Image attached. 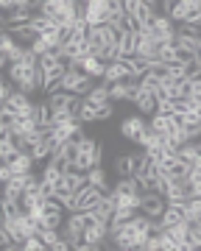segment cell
<instances>
[{
    "label": "cell",
    "mask_w": 201,
    "mask_h": 251,
    "mask_svg": "<svg viewBox=\"0 0 201 251\" xmlns=\"http://www.w3.org/2000/svg\"><path fill=\"white\" fill-rule=\"evenodd\" d=\"M159 45L154 36H148L146 31H137V56L143 59H159Z\"/></svg>",
    "instance_id": "6"
},
{
    "label": "cell",
    "mask_w": 201,
    "mask_h": 251,
    "mask_svg": "<svg viewBox=\"0 0 201 251\" xmlns=\"http://www.w3.org/2000/svg\"><path fill=\"white\" fill-rule=\"evenodd\" d=\"M92 212H95V218H98L100 224H109L112 221V212H115V196H103L100 198V204L95 206V209H92Z\"/></svg>",
    "instance_id": "14"
},
{
    "label": "cell",
    "mask_w": 201,
    "mask_h": 251,
    "mask_svg": "<svg viewBox=\"0 0 201 251\" xmlns=\"http://www.w3.org/2000/svg\"><path fill=\"white\" fill-rule=\"evenodd\" d=\"M14 87H17V84H14V81L9 78V75H3V81H0V100H3V103H6V100L11 98V95H14Z\"/></svg>",
    "instance_id": "25"
},
{
    "label": "cell",
    "mask_w": 201,
    "mask_h": 251,
    "mask_svg": "<svg viewBox=\"0 0 201 251\" xmlns=\"http://www.w3.org/2000/svg\"><path fill=\"white\" fill-rule=\"evenodd\" d=\"M73 193H75V190L70 187V184H67V179H64V176H62L59 181H56V196L62 198V201H64V198H70Z\"/></svg>",
    "instance_id": "29"
},
{
    "label": "cell",
    "mask_w": 201,
    "mask_h": 251,
    "mask_svg": "<svg viewBox=\"0 0 201 251\" xmlns=\"http://www.w3.org/2000/svg\"><path fill=\"white\" fill-rule=\"evenodd\" d=\"M143 251H162V240H159V234H148V240H146V249Z\"/></svg>",
    "instance_id": "31"
},
{
    "label": "cell",
    "mask_w": 201,
    "mask_h": 251,
    "mask_svg": "<svg viewBox=\"0 0 201 251\" xmlns=\"http://www.w3.org/2000/svg\"><path fill=\"white\" fill-rule=\"evenodd\" d=\"M64 206H67V212H78V193H73L70 198H64Z\"/></svg>",
    "instance_id": "34"
},
{
    "label": "cell",
    "mask_w": 201,
    "mask_h": 251,
    "mask_svg": "<svg viewBox=\"0 0 201 251\" xmlns=\"http://www.w3.org/2000/svg\"><path fill=\"white\" fill-rule=\"evenodd\" d=\"M39 224H42V229H62V226H64V215H45Z\"/></svg>",
    "instance_id": "28"
},
{
    "label": "cell",
    "mask_w": 201,
    "mask_h": 251,
    "mask_svg": "<svg viewBox=\"0 0 201 251\" xmlns=\"http://www.w3.org/2000/svg\"><path fill=\"white\" fill-rule=\"evenodd\" d=\"M146 128H151V120L146 115H131L126 120H120V137H126L128 143H137V137Z\"/></svg>",
    "instance_id": "2"
},
{
    "label": "cell",
    "mask_w": 201,
    "mask_h": 251,
    "mask_svg": "<svg viewBox=\"0 0 201 251\" xmlns=\"http://www.w3.org/2000/svg\"><path fill=\"white\" fill-rule=\"evenodd\" d=\"M100 198H103V193H100L98 187H92V184L78 190V212H92V209L100 204Z\"/></svg>",
    "instance_id": "7"
},
{
    "label": "cell",
    "mask_w": 201,
    "mask_h": 251,
    "mask_svg": "<svg viewBox=\"0 0 201 251\" xmlns=\"http://www.w3.org/2000/svg\"><path fill=\"white\" fill-rule=\"evenodd\" d=\"M140 87H143L146 92H156L159 87H162V78H156L154 73H146V75L140 78Z\"/></svg>",
    "instance_id": "24"
},
{
    "label": "cell",
    "mask_w": 201,
    "mask_h": 251,
    "mask_svg": "<svg viewBox=\"0 0 201 251\" xmlns=\"http://www.w3.org/2000/svg\"><path fill=\"white\" fill-rule=\"evenodd\" d=\"M6 106H11L20 117H34V106H37V103L31 100V95H28V92L17 90L9 100H6Z\"/></svg>",
    "instance_id": "5"
},
{
    "label": "cell",
    "mask_w": 201,
    "mask_h": 251,
    "mask_svg": "<svg viewBox=\"0 0 201 251\" xmlns=\"http://www.w3.org/2000/svg\"><path fill=\"white\" fill-rule=\"evenodd\" d=\"M73 140H78V151H81V156H92V153L100 151V143L98 140H92V137H73Z\"/></svg>",
    "instance_id": "20"
},
{
    "label": "cell",
    "mask_w": 201,
    "mask_h": 251,
    "mask_svg": "<svg viewBox=\"0 0 201 251\" xmlns=\"http://www.w3.org/2000/svg\"><path fill=\"white\" fill-rule=\"evenodd\" d=\"M28 48H31V50H34L37 56H45V53H50V50H53V48H50V45L45 42V36H42V34H39V36H37V39H34V42H31Z\"/></svg>",
    "instance_id": "27"
},
{
    "label": "cell",
    "mask_w": 201,
    "mask_h": 251,
    "mask_svg": "<svg viewBox=\"0 0 201 251\" xmlns=\"http://www.w3.org/2000/svg\"><path fill=\"white\" fill-rule=\"evenodd\" d=\"M56 153H62L67 162H73V165H75V162H78V156H81V151H78V140H67V143H64Z\"/></svg>",
    "instance_id": "21"
},
{
    "label": "cell",
    "mask_w": 201,
    "mask_h": 251,
    "mask_svg": "<svg viewBox=\"0 0 201 251\" xmlns=\"http://www.w3.org/2000/svg\"><path fill=\"white\" fill-rule=\"evenodd\" d=\"M87 179H90L92 187H98L103 196H109L112 187H109V179H106V171H103V165H95V168H90L87 171Z\"/></svg>",
    "instance_id": "9"
},
{
    "label": "cell",
    "mask_w": 201,
    "mask_h": 251,
    "mask_svg": "<svg viewBox=\"0 0 201 251\" xmlns=\"http://www.w3.org/2000/svg\"><path fill=\"white\" fill-rule=\"evenodd\" d=\"M184 3H187L193 11H201V0H184Z\"/></svg>",
    "instance_id": "35"
},
{
    "label": "cell",
    "mask_w": 201,
    "mask_h": 251,
    "mask_svg": "<svg viewBox=\"0 0 201 251\" xmlns=\"http://www.w3.org/2000/svg\"><path fill=\"white\" fill-rule=\"evenodd\" d=\"M165 206H168V201H165V196H159V193H143V206H140V212L148 218H162Z\"/></svg>",
    "instance_id": "4"
},
{
    "label": "cell",
    "mask_w": 201,
    "mask_h": 251,
    "mask_svg": "<svg viewBox=\"0 0 201 251\" xmlns=\"http://www.w3.org/2000/svg\"><path fill=\"white\" fill-rule=\"evenodd\" d=\"M128 98V81H115L109 84V100L112 103H120V100Z\"/></svg>",
    "instance_id": "19"
},
{
    "label": "cell",
    "mask_w": 201,
    "mask_h": 251,
    "mask_svg": "<svg viewBox=\"0 0 201 251\" xmlns=\"http://www.w3.org/2000/svg\"><path fill=\"white\" fill-rule=\"evenodd\" d=\"M14 48V36H11V31H3V36H0V56H6Z\"/></svg>",
    "instance_id": "30"
},
{
    "label": "cell",
    "mask_w": 201,
    "mask_h": 251,
    "mask_svg": "<svg viewBox=\"0 0 201 251\" xmlns=\"http://www.w3.org/2000/svg\"><path fill=\"white\" fill-rule=\"evenodd\" d=\"M115 173L118 176H134V168H131V153H120L115 159Z\"/></svg>",
    "instance_id": "23"
},
{
    "label": "cell",
    "mask_w": 201,
    "mask_h": 251,
    "mask_svg": "<svg viewBox=\"0 0 201 251\" xmlns=\"http://www.w3.org/2000/svg\"><path fill=\"white\" fill-rule=\"evenodd\" d=\"M48 246H45V240L39 237V234H34V237H25L23 240V251H45Z\"/></svg>",
    "instance_id": "26"
},
{
    "label": "cell",
    "mask_w": 201,
    "mask_h": 251,
    "mask_svg": "<svg viewBox=\"0 0 201 251\" xmlns=\"http://www.w3.org/2000/svg\"><path fill=\"white\" fill-rule=\"evenodd\" d=\"M87 100H90V103H95V106H103V103H109V84H106V81L95 84V87L90 90V95H87Z\"/></svg>",
    "instance_id": "16"
},
{
    "label": "cell",
    "mask_w": 201,
    "mask_h": 251,
    "mask_svg": "<svg viewBox=\"0 0 201 251\" xmlns=\"http://www.w3.org/2000/svg\"><path fill=\"white\" fill-rule=\"evenodd\" d=\"M25 193V173H14L6 184H3V196L6 198H20Z\"/></svg>",
    "instance_id": "12"
},
{
    "label": "cell",
    "mask_w": 201,
    "mask_h": 251,
    "mask_svg": "<svg viewBox=\"0 0 201 251\" xmlns=\"http://www.w3.org/2000/svg\"><path fill=\"white\" fill-rule=\"evenodd\" d=\"M48 103L53 106V112H70V115H78V109H81L84 98L81 95H73V92H53V95H48Z\"/></svg>",
    "instance_id": "1"
},
{
    "label": "cell",
    "mask_w": 201,
    "mask_h": 251,
    "mask_svg": "<svg viewBox=\"0 0 201 251\" xmlns=\"http://www.w3.org/2000/svg\"><path fill=\"white\" fill-rule=\"evenodd\" d=\"M137 9H140V0H123V11H126V14H131V17H134V14H137Z\"/></svg>",
    "instance_id": "33"
},
{
    "label": "cell",
    "mask_w": 201,
    "mask_h": 251,
    "mask_svg": "<svg viewBox=\"0 0 201 251\" xmlns=\"http://www.w3.org/2000/svg\"><path fill=\"white\" fill-rule=\"evenodd\" d=\"M115 115V103H103V106H98V120H109V117Z\"/></svg>",
    "instance_id": "32"
},
{
    "label": "cell",
    "mask_w": 201,
    "mask_h": 251,
    "mask_svg": "<svg viewBox=\"0 0 201 251\" xmlns=\"http://www.w3.org/2000/svg\"><path fill=\"white\" fill-rule=\"evenodd\" d=\"M134 106H137L140 115L151 117V115H156V109H159V100H156L154 92H146V90H143V95H140V98L134 100Z\"/></svg>",
    "instance_id": "11"
},
{
    "label": "cell",
    "mask_w": 201,
    "mask_h": 251,
    "mask_svg": "<svg viewBox=\"0 0 201 251\" xmlns=\"http://www.w3.org/2000/svg\"><path fill=\"white\" fill-rule=\"evenodd\" d=\"M190 14H193L190 6H187L184 0H176L174 9H171V14H168V17H171V20L176 23V25H179V23H187V20H190Z\"/></svg>",
    "instance_id": "17"
},
{
    "label": "cell",
    "mask_w": 201,
    "mask_h": 251,
    "mask_svg": "<svg viewBox=\"0 0 201 251\" xmlns=\"http://www.w3.org/2000/svg\"><path fill=\"white\" fill-rule=\"evenodd\" d=\"M78 117H81V123H98V106L84 98L81 109H78Z\"/></svg>",
    "instance_id": "22"
},
{
    "label": "cell",
    "mask_w": 201,
    "mask_h": 251,
    "mask_svg": "<svg viewBox=\"0 0 201 251\" xmlns=\"http://www.w3.org/2000/svg\"><path fill=\"white\" fill-rule=\"evenodd\" d=\"M106 84H115V81H131V59H115V62H106V73L103 78Z\"/></svg>",
    "instance_id": "3"
},
{
    "label": "cell",
    "mask_w": 201,
    "mask_h": 251,
    "mask_svg": "<svg viewBox=\"0 0 201 251\" xmlns=\"http://www.w3.org/2000/svg\"><path fill=\"white\" fill-rule=\"evenodd\" d=\"M148 120H151V128H154V131H159V134H171V131L176 128L174 115H162V112H156V115H151Z\"/></svg>",
    "instance_id": "13"
},
{
    "label": "cell",
    "mask_w": 201,
    "mask_h": 251,
    "mask_svg": "<svg viewBox=\"0 0 201 251\" xmlns=\"http://www.w3.org/2000/svg\"><path fill=\"white\" fill-rule=\"evenodd\" d=\"M34 165H37V162L31 159V153H28V151H17L9 159V168L14 173H31V171H34Z\"/></svg>",
    "instance_id": "10"
},
{
    "label": "cell",
    "mask_w": 201,
    "mask_h": 251,
    "mask_svg": "<svg viewBox=\"0 0 201 251\" xmlns=\"http://www.w3.org/2000/svg\"><path fill=\"white\" fill-rule=\"evenodd\" d=\"M11 36L20 39L23 45H31V42L39 36V28L34 25V23H28V25H17V28H11Z\"/></svg>",
    "instance_id": "15"
},
{
    "label": "cell",
    "mask_w": 201,
    "mask_h": 251,
    "mask_svg": "<svg viewBox=\"0 0 201 251\" xmlns=\"http://www.w3.org/2000/svg\"><path fill=\"white\" fill-rule=\"evenodd\" d=\"M81 70L87 73V75H90V78H103V73H106V62H103V59H100V56H87V59H81Z\"/></svg>",
    "instance_id": "8"
},
{
    "label": "cell",
    "mask_w": 201,
    "mask_h": 251,
    "mask_svg": "<svg viewBox=\"0 0 201 251\" xmlns=\"http://www.w3.org/2000/svg\"><path fill=\"white\" fill-rule=\"evenodd\" d=\"M28 153H31V159L37 162V165L39 162H50V156H53V145L50 143H39V145H34Z\"/></svg>",
    "instance_id": "18"
}]
</instances>
